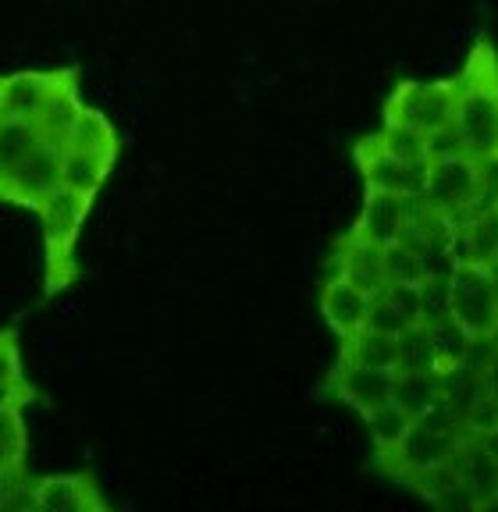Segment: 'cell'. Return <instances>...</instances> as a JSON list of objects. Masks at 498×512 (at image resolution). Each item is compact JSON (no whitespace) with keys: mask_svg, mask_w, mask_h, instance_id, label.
I'll use <instances>...</instances> for the list:
<instances>
[{"mask_svg":"<svg viewBox=\"0 0 498 512\" xmlns=\"http://www.w3.org/2000/svg\"><path fill=\"white\" fill-rule=\"evenodd\" d=\"M456 79V128L463 153L484 157L498 150V47L488 32H481L466 54Z\"/></svg>","mask_w":498,"mask_h":512,"instance_id":"cell-1","label":"cell"},{"mask_svg":"<svg viewBox=\"0 0 498 512\" xmlns=\"http://www.w3.org/2000/svg\"><path fill=\"white\" fill-rule=\"evenodd\" d=\"M93 210V200H82L75 192L57 189L50 192L47 200L36 207L43 224V264H47V296L65 292L68 285H75L82 274L79 260H75V242H79L82 228H86V217Z\"/></svg>","mask_w":498,"mask_h":512,"instance_id":"cell-2","label":"cell"},{"mask_svg":"<svg viewBox=\"0 0 498 512\" xmlns=\"http://www.w3.org/2000/svg\"><path fill=\"white\" fill-rule=\"evenodd\" d=\"M449 320L470 342L498 338V292L491 267L456 260L449 271Z\"/></svg>","mask_w":498,"mask_h":512,"instance_id":"cell-3","label":"cell"},{"mask_svg":"<svg viewBox=\"0 0 498 512\" xmlns=\"http://www.w3.org/2000/svg\"><path fill=\"white\" fill-rule=\"evenodd\" d=\"M452 111H456V79H399L385 96L381 125H402L420 136H434L452 125Z\"/></svg>","mask_w":498,"mask_h":512,"instance_id":"cell-4","label":"cell"},{"mask_svg":"<svg viewBox=\"0 0 498 512\" xmlns=\"http://www.w3.org/2000/svg\"><path fill=\"white\" fill-rule=\"evenodd\" d=\"M353 164L363 178L367 192H388L399 200H420L427 185V168L431 160H402L385 153L374 136H363L353 143Z\"/></svg>","mask_w":498,"mask_h":512,"instance_id":"cell-5","label":"cell"},{"mask_svg":"<svg viewBox=\"0 0 498 512\" xmlns=\"http://www.w3.org/2000/svg\"><path fill=\"white\" fill-rule=\"evenodd\" d=\"M420 203L445 217H466L470 210L481 207V192H477V160L470 153L431 160L427 168V185Z\"/></svg>","mask_w":498,"mask_h":512,"instance_id":"cell-6","label":"cell"},{"mask_svg":"<svg viewBox=\"0 0 498 512\" xmlns=\"http://www.w3.org/2000/svg\"><path fill=\"white\" fill-rule=\"evenodd\" d=\"M463 441H466L463 431H434V427H424V424H417V420H413V427L406 431V438L399 441V448H395V452H388V456L374 459V466L402 484L410 473L452 463Z\"/></svg>","mask_w":498,"mask_h":512,"instance_id":"cell-7","label":"cell"},{"mask_svg":"<svg viewBox=\"0 0 498 512\" xmlns=\"http://www.w3.org/2000/svg\"><path fill=\"white\" fill-rule=\"evenodd\" d=\"M57 189H61V150L43 143L22 164H15L8 175H0V203H18V207L36 210Z\"/></svg>","mask_w":498,"mask_h":512,"instance_id":"cell-8","label":"cell"},{"mask_svg":"<svg viewBox=\"0 0 498 512\" xmlns=\"http://www.w3.org/2000/svg\"><path fill=\"white\" fill-rule=\"evenodd\" d=\"M79 79V68H57V72H15L0 75V118L33 121L50 96L61 86Z\"/></svg>","mask_w":498,"mask_h":512,"instance_id":"cell-9","label":"cell"},{"mask_svg":"<svg viewBox=\"0 0 498 512\" xmlns=\"http://www.w3.org/2000/svg\"><path fill=\"white\" fill-rule=\"evenodd\" d=\"M29 512H93L104 498L89 473H50L25 484Z\"/></svg>","mask_w":498,"mask_h":512,"instance_id":"cell-10","label":"cell"},{"mask_svg":"<svg viewBox=\"0 0 498 512\" xmlns=\"http://www.w3.org/2000/svg\"><path fill=\"white\" fill-rule=\"evenodd\" d=\"M331 274L346 278L353 288H360L363 296L374 299L385 292V264H381V249L370 246L367 239H360L356 232H346L338 239L335 256H331Z\"/></svg>","mask_w":498,"mask_h":512,"instance_id":"cell-11","label":"cell"},{"mask_svg":"<svg viewBox=\"0 0 498 512\" xmlns=\"http://www.w3.org/2000/svg\"><path fill=\"white\" fill-rule=\"evenodd\" d=\"M395 374L392 370H367V367H338L324 381V392H331L335 399H342L346 406H353L356 413L367 416L370 409L392 402Z\"/></svg>","mask_w":498,"mask_h":512,"instance_id":"cell-12","label":"cell"},{"mask_svg":"<svg viewBox=\"0 0 498 512\" xmlns=\"http://www.w3.org/2000/svg\"><path fill=\"white\" fill-rule=\"evenodd\" d=\"M417 200H399V196H388V192H367L363 210L356 217V224L349 232H356L360 239H367L370 246H392L402 239V228L410 221V207Z\"/></svg>","mask_w":498,"mask_h":512,"instance_id":"cell-13","label":"cell"},{"mask_svg":"<svg viewBox=\"0 0 498 512\" xmlns=\"http://www.w3.org/2000/svg\"><path fill=\"white\" fill-rule=\"evenodd\" d=\"M452 260H470V264H484V267L498 264V210L495 207H477L466 217H459Z\"/></svg>","mask_w":498,"mask_h":512,"instance_id":"cell-14","label":"cell"},{"mask_svg":"<svg viewBox=\"0 0 498 512\" xmlns=\"http://www.w3.org/2000/svg\"><path fill=\"white\" fill-rule=\"evenodd\" d=\"M367 306L370 299L363 296L360 288H353L346 278L331 274L321 285V317L338 338H349L367 324Z\"/></svg>","mask_w":498,"mask_h":512,"instance_id":"cell-15","label":"cell"},{"mask_svg":"<svg viewBox=\"0 0 498 512\" xmlns=\"http://www.w3.org/2000/svg\"><path fill=\"white\" fill-rule=\"evenodd\" d=\"M82 107L86 104H82V96H79V79H72L68 86L57 89L47 104H43V111L33 118V128H36V136H40V143L54 146V150H65Z\"/></svg>","mask_w":498,"mask_h":512,"instance_id":"cell-16","label":"cell"},{"mask_svg":"<svg viewBox=\"0 0 498 512\" xmlns=\"http://www.w3.org/2000/svg\"><path fill=\"white\" fill-rule=\"evenodd\" d=\"M338 367H367V370H392V374H399V338L360 328L356 335L342 338Z\"/></svg>","mask_w":498,"mask_h":512,"instance_id":"cell-17","label":"cell"},{"mask_svg":"<svg viewBox=\"0 0 498 512\" xmlns=\"http://www.w3.org/2000/svg\"><path fill=\"white\" fill-rule=\"evenodd\" d=\"M22 402L0 406V491H15L22 484L25 452H29V434H25Z\"/></svg>","mask_w":498,"mask_h":512,"instance_id":"cell-18","label":"cell"},{"mask_svg":"<svg viewBox=\"0 0 498 512\" xmlns=\"http://www.w3.org/2000/svg\"><path fill=\"white\" fill-rule=\"evenodd\" d=\"M111 171H114V160H104V157H97V153H86V150H75V146H65V150H61V189L75 192V196H82V200H97Z\"/></svg>","mask_w":498,"mask_h":512,"instance_id":"cell-19","label":"cell"},{"mask_svg":"<svg viewBox=\"0 0 498 512\" xmlns=\"http://www.w3.org/2000/svg\"><path fill=\"white\" fill-rule=\"evenodd\" d=\"M452 470L463 488H470L477 498L491 495L498 488V456L488 448V441H474L466 438L459 445L456 459H452Z\"/></svg>","mask_w":498,"mask_h":512,"instance_id":"cell-20","label":"cell"},{"mask_svg":"<svg viewBox=\"0 0 498 512\" xmlns=\"http://www.w3.org/2000/svg\"><path fill=\"white\" fill-rule=\"evenodd\" d=\"M427 338H431V374L434 377H452L459 374L463 367H470V356H474V345L463 331L445 320L438 328H427Z\"/></svg>","mask_w":498,"mask_h":512,"instance_id":"cell-21","label":"cell"},{"mask_svg":"<svg viewBox=\"0 0 498 512\" xmlns=\"http://www.w3.org/2000/svg\"><path fill=\"white\" fill-rule=\"evenodd\" d=\"M68 146L75 150H86V153H97L104 160H114L118 164V153H121V139H118V128L111 125L104 111L97 107H82L79 121H75L72 136H68Z\"/></svg>","mask_w":498,"mask_h":512,"instance_id":"cell-22","label":"cell"},{"mask_svg":"<svg viewBox=\"0 0 498 512\" xmlns=\"http://www.w3.org/2000/svg\"><path fill=\"white\" fill-rule=\"evenodd\" d=\"M442 395H445V381L427 374V370H402V374H395L392 402L399 409H406L413 420H417L427 406H434Z\"/></svg>","mask_w":498,"mask_h":512,"instance_id":"cell-23","label":"cell"},{"mask_svg":"<svg viewBox=\"0 0 498 512\" xmlns=\"http://www.w3.org/2000/svg\"><path fill=\"white\" fill-rule=\"evenodd\" d=\"M367 434H370V445H374V459L388 456L399 448V441L406 438V431L413 427V416L406 409H399L395 402H385V406L370 409L367 416Z\"/></svg>","mask_w":498,"mask_h":512,"instance_id":"cell-24","label":"cell"},{"mask_svg":"<svg viewBox=\"0 0 498 512\" xmlns=\"http://www.w3.org/2000/svg\"><path fill=\"white\" fill-rule=\"evenodd\" d=\"M36 146H40V136H36L33 121L0 118V175H8L15 164H22Z\"/></svg>","mask_w":498,"mask_h":512,"instance_id":"cell-25","label":"cell"},{"mask_svg":"<svg viewBox=\"0 0 498 512\" xmlns=\"http://www.w3.org/2000/svg\"><path fill=\"white\" fill-rule=\"evenodd\" d=\"M420 292V328H438L449 320V278L445 274H424L417 281Z\"/></svg>","mask_w":498,"mask_h":512,"instance_id":"cell-26","label":"cell"},{"mask_svg":"<svg viewBox=\"0 0 498 512\" xmlns=\"http://www.w3.org/2000/svg\"><path fill=\"white\" fill-rule=\"evenodd\" d=\"M374 143L381 146L385 153L402 160H427V136L413 132V128H402V125H381L378 132H370Z\"/></svg>","mask_w":498,"mask_h":512,"instance_id":"cell-27","label":"cell"},{"mask_svg":"<svg viewBox=\"0 0 498 512\" xmlns=\"http://www.w3.org/2000/svg\"><path fill=\"white\" fill-rule=\"evenodd\" d=\"M381 264H385V281L388 285H417L424 278V264L410 246L392 242L381 249Z\"/></svg>","mask_w":498,"mask_h":512,"instance_id":"cell-28","label":"cell"},{"mask_svg":"<svg viewBox=\"0 0 498 512\" xmlns=\"http://www.w3.org/2000/svg\"><path fill=\"white\" fill-rule=\"evenodd\" d=\"M495 431H498V406L488 399V392H481L463 409V434L474 441H488Z\"/></svg>","mask_w":498,"mask_h":512,"instance_id":"cell-29","label":"cell"},{"mask_svg":"<svg viewBox=\"0 0 498 512\" xmlns=\"http://www.w3.org/2000/svg\"><path fill=\"white\" fill-rule=\"evenodd\" d=\"M406 488H413L417 495H424L427 502H434V498L442 495V491H449L452 484H459L456 480V470H452V463L445 466H431V470H420V473H410V477L402 480Z\"/></svg>","mask_w":498,"mask_h":512,"instance_id":"cell-30","label":"cell"},{"mask_svg":"<svg viewBox=\"0 0 498 512\" xmlns=\"http://www.w3.org/2000/svg\"><path fill=\"white\" fill-rule=\"evenodd\" d=\"M363 328H370V331H381V335H392V338H402L406 331H413L406 320L395 313V306L388 303L385 296H374L370 299V306H367V324Z\"/></svg>","mask_w":498,"mask_h":512,"instance_id":"cell-31","label":"cell"},{"mask_svg":"<svg viewBox=\"0 0 498 512\" xmlns=\"http://www.w3.org/2000/svg\"><path fill=\"white\" fill-rule=\"evenodd\" d=\"M0 384H15V388L29 384V377L22 370V352H18L15 328L0 331Z\"/></svg>","mask_w":498,"mask_h":512,"instance_id":"cell-32","label":"cell"},{"mask_svg":"<svg viewBox=\"0 0 498 512\" xmlns=\"http://www.w3.org/2000/svg\"><path fill=\"white\" fill-rule=\"evenodd\" d=\"M381 296L395 306V313H399L410 328H420V292H417V285H385Z\"/></svg>","mask_w":498,"mask_h":512,"instance_id":"cell-33","label":"cell"},{"mask_svg":"<svg viewBox=\"0 0 498 512\" xmlns=\"http://www.w3.org/2000/svg\"><path fill=\"white\" fill-rule=\"evenodd\" d=\"M477 160V192H481V207L498 210V150L484 153Z\"/></svg>","mask_w":498,"mask_h":512,"instance_id":"cell-34","label":"cell"},{"mask_svg":"<svg viewBox=\"0 0 498 512\" xmlns=\"http://www.w3.org/2000/svg\"><path fill=\"white\" fill-rule=\"evenodd\" d=\"M431 505H434V512H477L481 498H477L470 488H463V484H452V488L442 491Z\"/></svg>","mask_w":498,"mask_h":512,"instance_id":"cell-35","label":"cell"},{"mask_svg":"<svg viewBox=\"0 0 498 512\" xmlns=\"http://www.w3.org/2000/svg\"><path fill=\"white\" fill-rule=\"evenodd\" d=\"M456 153H463V143H459L456 128H442V132H434V136H427V160H442V157H456Z\"/></svg>","mask_w":498,"mask_h":512,"instance_id":"cell-36","label":"cell"},{"mask_svg":"<svg viewBox=\"0 0 498 512\" xmlns=\"http://www.w3.org/2000/svg\"><path fill=\"white\" fill-rule=\"evenodd\" d=\"M11 402L29 406V402H36V388L33 384H22V388H15V384H0V406H11Z\"/></svg>","mask_w":498,"mask_h":512,"instance_id":"cell-37","label":"cell"},{"mask_svg":"<svg viewBox=\"0 0 498 512\" xmlns=\"http://www.w3.org/2000/svg\"><path fill=\"white\" fill-rule=\"evenodd\" d=\"M481 377H484V392H488V399L498 406V345H495V352H491V360L484 363Z\"/></svg>","mask_w":498,"mask_h":512,"instance_id":"cell-38","label":"cell"},{"mask_svg":"<svg viewBox=\"0 0 498 512\" xmlns=\"http://www.w3.org/2000/svg\"><path fill=\"white\" fill-rule=\"evenodd\" d=\"M477 512H498V488L491 491V495L481 498V505H477Z\"/></svg>","mask_w":498,"mask_h":512,"instance_id":"cell-39","label":"cell"},{"mask_svg":"<svg viewBox=\"0 0 498 512\" xmlns=\"http://www.w3.org/2000/svg\"><path fill=\"white\" fill-rule=\"evenodd\" d=\"M491 278H495V292H498V264H491Z\"/></svg>","mask_w":498,"mask_h":512,"instance_id":"cell-40","label":"cell"},{"mask_svg":"<svg viewBox=\"0 0 498 512\" xmlns=\"http://www.w3.org/2000/svg\"><path fill=\"white\" fill-rule=\"evenodd\" d=\"M93 512H111V509H107V502H100V505H97V509H93Z\"/></svg>","mask_w":498,"mask_h":512,"instance_id":"cell-41","label":"cell"}]
</instances>
